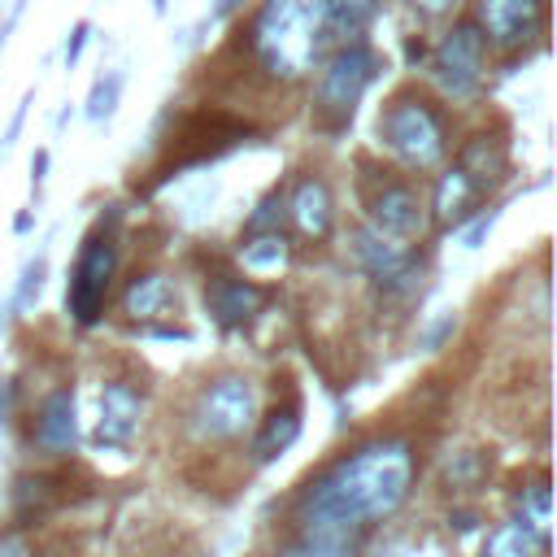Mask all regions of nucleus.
Wrapping results in <instances>:
<instances>
[{
    "mask_svg": "<svg viewBox=\"0 0 557 557\" xmlns=\"http://www.w3.org/2000/svg\"><path fill=\"white\" fill-rule=\"evenodd\" d=\"M413 474L418 453L405 435H374L357 444L300 487L292 509L296 535L352 540V531L387 522L409 500Z\"/></svg>",
    "mask_w": 557,
    "mask_h": 557,
    "instance_id": "1",
    "label": "nucleus"
},
{
    "mask_svg": "<svg viewBox=\"0 0 557 557\" xmlns=\"http://www.w3.org/2000/svg\"><path fill=\"white\" fill-rule=\"evenodd\" d=\"M326 26L322 0H265L252 17V52L270 78H300L313 57Z\"/></svg>",
    "mask_w": 557,
    "mask_h": 557,
    "instance_id": "2",
    "label": "nucleus"
},
{
    "mask_svg": "<svg viewBox=\"0 0 557 557\" xmlns=\"http://www.w3.org/2000/svg\"><path fill=\"white\" fill-rule=\"evenodd\" d=\"M252 422H257V383L235 370L209 379L187 409V431L200 444H231L248 435Z\"/></svg>",
    "mask_w": 557,
    "mask_h": 557,
    "instance_id": "3",
    "label": "nucleus"
},
{
    "mask_svg": "<svg viewBox=\"0 0 557 557\" xmlns=\"http://www.w3.org/2000/svg\"><path fill=\"white\" fill-rule=\"evenodd\" d=\"M379 135H383V144H387L409 170H431V165H440L444 152H448V131H444L440 109H435L431 100L413 96V91L396 96V100L383 109Z\"/></svg>",
    "mask_w": 557,
    "mask_h": 557,
    "instance_id": "4",
    "label": "nucleus"
},
{
    "mask_svg": "<svg viewBox=\"0 0 557 557\" xmlns=\"http://www.w3.org/2000/svg\"><path fill=\"white\" fill-rule=\"evenodd\" d=\"M113 270H117V244L113 235H87L83 248H78V261L70 270V287H65V313L78 322V326H96L100 313H104V296H109V283H113Z\"/></svg>",
    "mask_w": 557,
    "mask_h": 557,
    "instance_id": "5",
    "label": "nucleus"
},
{
    "mask_svg": "<svg viewBox=\"0 0 557 557\" xmlns=\"http://www.w3.org/2000/svg\"><path fill=\"white\" fill-rule=\"evenodd\" d=\"M483 57H487L483 30L474 22H457L431 57V74H435L440 91L453 100H470L483 87Z\"/></svg>",
    "mask_w": 557,
    "mask_h": 557,
    "instance_id": "6",
    "label": "nucleus"
},
{
    "mask_svg": "<svg viewBox=\"0 0 557 557\" xmlns=\"http://www.w3.org/2000/svg\"><path fill=\"white\" fill-rule=\"evenodd\" d=\"M379 74V57L374 48L366 44H344L331 52V61L322 65V78H318V109L331 113V117H352L361 91L374 83Z\"/></svg>",
    "mask_w": 557,
    "mask_h": 557,
    "instance_id": "7",
    "label": "nucleus"
},
{
    "mask_svg": "<svg viewBox=\"0 0 557 557\" xmlns=\"http://www.w3.org/2000/svg\"><path fill=\"white\" fill-rule=\"evenodd\" d=\"M366 213H370V226L383 231V235H392V239L422 235V226H426L422 196L409 183H396V178H383V187L366 200Z\"/></svg>",
    "mask_w": 557,
    "mask_h": 557,
    "instance_id": "8",
    "label": "nucleus"
},
{
    "mask_svg": "<svg viewBox=\"0 0 557 557\" xmlns=\"http://www.w3.org/2000/svg\"><path fill=\"white\" fill-rule=\"evenodd\" d=\"M144 422V396L139 387L113 379L100 387V418H96V444L100 448H126L139 435Z\"/></svg>",
    "mask_w": 557,
    "mask_h": 557,
    "instance_id": "9",
    "label": "nucleus"
},
{
    "mask_svg": "<svg viewBox=\"0 0 557 557\" xmlns=\"http://www.w3.org/2000/svg\"><path fill=\"white\" fill-rule=\"evenodd\" d=\"M205 309L222 331H239L248 326L261 309H265V292L252 278H235V274H213L205 283Z\"/></svg>",
    "mask_w": 557,
    "mask_h": 557,
    "instance_id": "10",
    "label": "nucleus"
},
{
    "mask_svg": "<svg viewBox=\"0 0 557 557\" xmlns=\"http://www.w3.org/2000/svg\"><path fill=\"white\" fill-rule=\"evenodd\" d=\"M483 39L513 48L527 44L544 26V0H479V22Z\"/></svg>",
    "mask_w": 557,
    "mask_h": 557,
    "instance_id": "11",
    "label": "nucleus"
},
{
    "mask_svg": "<svg viewBox=\"0 0 557 557\" xmlns=\"http://www.w3.org/2000/svg\"><path fill=\"white\" fill-rule=\"evenodd\" d=\"M300 431H305V405H300V396H283V400H274V405L257 418V431H252V457H257V461H274V457H283V453L300 440Z\"/></svg>",
    "mask_w": 557,
    "mask_h": 557,
    "instance_id": "12",
    "label": "nucleus"
},
{
    "mask_svg": "<svg viewBox=\"0 0 557 557\" xmlns=\"http://www.w3.org/2000/svg\"><path fill=\"white\" fill-rule=\"evenodd\" d=\"M287 218L296 222V231H300L305 239H326V235H331V226H335V196H331L326 178L305 174V178L292 187Z\"/></svg>",
    "mask_w": 557,
    "mask_h": 557,
    "instance_id": "13",
    "label": "nucleus"
},
{
    "mask_svg": "<svg viewBox=\"0 0 557 557\" xmlns=\"http://www.w3.org/2000/svg\"><path fill=\"white\" fill-rule=\"evenodd\" d=\"M35 444L48 453H74L78 418H74V387H57L35 409Z\"/></svg>",
    "mask_w": 557,
    "mask_h": 557,
    "instance_id": "14",
    "label": "nucleus"
},
{
    "mask_svg": "<svg viewBox=\"0 0 557 557\" xmlns=\"http://www.w3.org/2000/svg\"><path fill=\"white\" fill-rule=\"evenodd\" d=\"M352 261L383 287L392 274H400L405 265H413V252L400 239H392V235H383L374 226H357L352 231Z\"/></svg>",
    "mask_w": 557,
    "mask_h": 557,
    "instance_id": "15",
    "label": "nucleus"
},
{
    "mask_svg": "<svg viewBox=\"0 0 557 557\" xmlns=\"http://www.w3.org/2000/svg\"><path fill=\"white\" fill-rule=\"evenodd\" d=\"M65 479L48 474V470H26L13 479V527H30L35 518H44L48 509H57L65 500Z\"/></svg>",
    "mask_w": 557,
    "mask_h": 557,
    "instance_id": "16",
    "label": "nucleus"
},
{
    "mask_svg": "<svg viewBox=\"0 0 557 557\" xmlns=\"http://www.w3.org/2000/svg\"><path fill=\"white\" fill-rule=\"evenodd\" d=\"M479 557H548V527H531L527 518L496 522L483 535Z\"/></svg>",
    "mask_w": 557,
    "mask_h": 557,
    "instance_id": "17",
    "label": "nucleus"
},
{
    "mask_svg": "<svg viewBox=\"0 0 557 557\" xmlns=\"http://www.w3.org/2000/svg\"><path fill=\"white\" fill-rule=\"evenodd\" d=\"M457 165L466 170V178H470L479 191L496 187V183L505 178V170H509L505 139H500V135H487V131H483V135H474V139H466V144H461Z\"/></svg>",
    "mask_w": 557,
    "mask_h": 557,
    "instance_id": "18",
    "label": "nucleus"
},
{
    "mask_svg": "<svg viewBox=\"0 0 557 557\" xmlns=\"http://www.w3.org/2000/svg\"><path fill=\"white\" fill-rule=\"evenodd\" d=\"M170 309V278L161 270H144L126 283L122 292V313L135 318V322H152Z\"/></svg>",
    "mask_w": 557,
    "mask_h": 557,
    "instance_id": "19",
    "label": "nucleus"
},
{
    "mask_svg": "<svg viewBox=\"0 0 557 557\" xmlns=\"http://www.w3.org/2000/svg\"><path fill=\"white\" fill-rule=\"evenodd\" d=\"M292 261V248L278 231H252L244 244H239V265L252 274V278H270L278 270H287Z\"/></svg>",
    "mask_w": 557,
    "mask_h": 557,
    "instance_id": "20",
    "label": "nucleus"
},
{
    "mask_svg": "<svg viewBox=\"0 0 557 557\" xmlns=\"http://www.w3.org/2000/svg\"><path fill=\"white\" fill-rule=\"evenodd\" d=\"M474 200H479V187L466 178V170L461 165H453V170H444V178L435 183V218L444 222V226H457L470 209H474Z\"/></svg>",
    "mask_w": 557,
    "mask_h": 557,
    "instance_id": "21",
    "label": "nucleus"
},
{
    "mask_svg": "<svg viewBox=\"0 0 557 557\" xmlns=\"http://www.w3.org/2000/svg\"><path fill=\"white\" fill-rule=\"evenodd\" d=\"M487 453H479V448H457L453 457H444V483H453L457 492H470V487H479L483 479H487Z\"/></svg>",
    "mask_w": 557,
    "mask_h": 557,
    "instance_id": "22",
    "label": "nucleus"
},
{
    "mask_svg": "<svg viewBox=\"0 0 557 557\" xmlns=\"http://www.w3.org/2000/svg\"><path fill=\"white\" fill-rule=\"evenodd\" d=\"M518 509L531 527H548V513H553V487H548V474H535L531 483L518 487Z\"/></svg>",
    "mask_w": 557,
    "mask_h": 557,
    "instance_id": "23",
    "label": "nucleus"
},
{
    "mask_svg": "<svg viewBox=\"0 0 557 557\" xmlns=\"http://www.w3.org/2000/svg\"><path fill=\"white\" fill-rule=\"evenodd\" d=\"M274 557H357L352 540H322V535H300L292 548L274 553Z\"/></svg>",
    "mask_w": 557,
    "mask_h": 557,
    "instance_id": "24",
    "label": "nucleus"
},
{
    "mask_svg": "<svg viewBox=\"0 0 557 557\" xmlns=\"http://www.w3.org/2000/svg\"><path fill=\"white\" fill-rule=\"evenodd\" d=\"M117 91H122V74H104V78H96V87H91V100H87V117H109L113 109H117Z\"/></svg>",
    "mask_w": 557,
    "mask_h": 557,
    "instance_id": "25",
    "label": "nucleus"
},
{
    "mask_svg": "<svg viewBox=\"0 0 557 557\" xmlns=\"http://www.w3.org/2000/svg\"><path fill=\"white\" fill-rule=\"evenodd\" d=\"M44 270H48V261H44V257H35V261L22 270V283H17L13 300H9V309H26V305L39 296V287H44Z\"/></svg>",
    "mask_w": 557,
    "mask_h": 557,
    "instance_id": "26",
    "label": "nucleus"
},
{
    "mask_svg": "<svg viewBox=\"0 0 557 557\" xmlns=\"http://www.w3.org/2000/svg\"><path fill=\"white\" fill-rule=\"evenodd\" d=\"M278 218H283V196L270 191V196L257 205V213L248 218V231H278Z\"/></svg>",
    "mask_w": 557,
    "mask_h": 557,
    "instance_id": "27",
    "label": "nucleus"
},
{
    "mask_svg": "<svg viewBox=\"0 0 557 557\" xmlns=\"http://www.w3.org/2000/svg\"><path fill=\"white\" fill-rule=\"evenodd\" d=\"M453 331H457V313H440V318L418 335V344H422L426 352H440V348H444V339H453Z\"/></svg>",
    "mask_w": 557,
    "mask_h": 557,
    "instance_id": "28",
    "label": "nucleus"
},
{
    "mask_svg": "<svg viewBox=\"0 0 557 557\" xmlns=\"http://www.w3.org/2000/svg\"><path fill=\"white\" fill-rule=\"evenodd\" d=\"M326 4V17H339V22H361L379 9V0H322Z\"/></svg>",
    "mask_w": 557,
    "mask_h": 557,
    "instance_id": "29",
    "label": "nucleus"
},
{
    "mask_svg": "<svg viewBox=\"0 0 557 557\" xmlns=\"http://www.w3.org/2000/svg\"><path fill=\"white\" fill-rule=\"evenodd\" d=\"M0 557H35V548H30V540L22 535V527H13V531L0 535Z\"/></svg>",
    "mask_w": 557,
    "mask_h": 557,
    "instance_id": "30",
    "label": "nucleus"
},
{
    "mask_svg": "<svg viewBox=\"0 0 557 557\" xmlns=\"http://www.w3.org/2000/svg\"><path fill=\"white\" fill-rule=\"evenodd\" d=\"M13 405H17V379H0V431L13 422Z\"/></svg>",
    "mask_w": 557,
    "mask_h": 557,
    "instance_id": "31",
    "label": "nucleus"
},
{
    "mask_svg": "<svg viewBox=\"0 0 557 557\" xmlns=\"http://www.w3.org/2000/svg\"><path fill=\"white\" fill-rule=\"evenodd\" d=\"M492 222H496V209H487V213H479V218H474V226H470V231L461 235V239H466V248H479V244L487 239V231H492Z\"/></svg>",
    "mask_w": 557,
    "mask_h": 557,
    "instance_id": "32",
    "label": "nucleus"
},
{
    "mask_svg": "<svg viewBox=\"0 0 557 557\" xmlns=\"http://www.w3.org/2000/svg\"><path fill=\"white\" fill-rule=\"evenodd\" d=\"M448 527H453L457 535H470V531L483 527V513H474V509H457V513H448Z\"/></svg>",
    "mask_w": 557,
    "mask_h": 557,
    "instance_id": "33",
    "label": "nucleus"
},
{
    "mask_svg": "<svg viewBox=\"0 0 557 557\" xmlns=\"http://www.w3.org/2000/svg\"><path fill=\"white\" fill-rule=\"evenodd\" d=\"M87 30H91L87 22H78V26H74V35H70V44H65V65H74V61H78V52H83V44H87Z\"/></svg>",
    "mask_w": 557,
    "mask_h": 557,
    "instance_id": "34",
    "label": "nucleus"
},
{
    "mask_svg": "<svg viewBox=\"0 0 557 557\" xmlns=\"http://www.w3.org/2000/svg\"><path fill=\"white\" fill-rule=\"evenodd\" d=\"M457 0H413V9L418 13H426V17H440V13H448Z\"/></svg>",
    "mask_w": 557,
    "mask_h": 557,
    "instance_id": "35",
    "label": "nucleus"
},
{
    "mask_svg": "<svg viewBox=\"0 0 557 557\" xmlns=\"http://www.w3.org/2000/svg\"><path fill=\"white\" fill-rule=\"evenodd\" d=\"M26 104H30V96H26L22 104H17V113H13V122H9V131H4V148H9V144L17 139V131H22V117H26Z\"/></svg>",
    "mask_w": 557,
    "mask_h": 557,
    "instance_id": "36",
    "label": "nucleus"
},
{
    "mask_svg": "<svg viewBox=\"0 0 557 557\" xmlns=\"http://www.w3.org/2000/svg\"><path fill=\"white\" fill-rule=\"evenodd\" d=\"M4 318H9V300H0V326H4Z\"/></svg>",
    "mask_w": 557,
    "mask_h": 557,
    "instance_id": "37",
    "label": "nucleus"
}]
</instances>
